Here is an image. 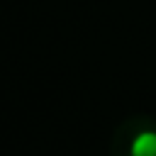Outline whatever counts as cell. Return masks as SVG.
Segmentation results:
<instances>
[{
	"label": "cell",
	"instance_id": "obj_1",
	"mask_svg": "<svg viewBox=\"0 0 156 156\" xmlns=\"http://www.w3.org/2000/svg\"><path fill=\"white\" fill-rule=\"evenodd\" d=\"M132 156H156V132H139L129 146Z\"/></svg>",
	"mask_w": 156,
	"mask_h": 156
}]
</instances>
